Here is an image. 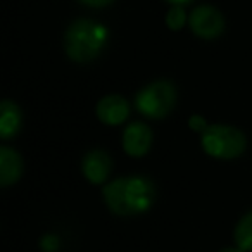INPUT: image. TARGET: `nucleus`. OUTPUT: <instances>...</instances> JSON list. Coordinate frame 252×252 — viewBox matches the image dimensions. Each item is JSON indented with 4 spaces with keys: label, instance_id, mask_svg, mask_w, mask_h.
<instances>
[{
    "label": "nucleus",
    "instance_id": "obj_1",
    "mask_svg": "<svg viewBox=\"0 0 252 252\" xmlns=\"http://www.w3.org/2000/svg\"><path fill=\"white\" fill-rule=\"evenodd\" d=\"M102 195L114 214L133 216L151 209L154 204V185L144 176L116 178L104 187Z\"/></svg>",
    "mask_w": 252,
    "mask_h": 252
},
{
    "label": "nucleus",
    "instance_id": "obj_7",
    "mask_svg": "<svg viewBox=\"0 0 252 252\" xmlns=\"http://www.w3.org/2000/svg\"><path fill=\"white\" fill-rule=\"evenodd\" d=\"M97 118L104 125L118 126L125 123L130 116V104L121 97V95H105L100 102L97 104Z\"/></svg>",
    "mask_w": 252,
    "mask_h": 252
},
{
    "label": "nucleus",
    "instance_id": "obj_17",
    "mask_svg": "<svg viewBox=\"0 0 252 252\" xmlns=\"http://www.w3.org/2000/svg\"><path fill=\"white\" fill-rule=\"evenodd\" d=\"M220 252H244L242 249H238V247H226V249H223V251H220Z\"/></svg>",
    "mask_w": 252,
    "mask_h": 252
},
{
    "label": "nucleus",
    "instance_id": "obj_13",
    "mask_svg": "<svg viewBox=\"0 0 252 252\" xmlns=\"http://www.w3.org/2000/svg\"><path fill=\"white\" fill-rule=\"evenodd\" d=\"M40 249L45 252H56L59 249V237L52 233H47L40 238Z\"/></svg>",
    "mask_w": 252,
    "mask_h": 252
},
{
    "label": "nucleus",
    "instance_id": "obj_16",
    "mask_svg": "<svg viewBox=\"0 0 252 252\" xmlns=\"http://www.w3.org/2000/svg\"><path fill=\"white\" fill-rule=\"evenodd\" d=\"M169 4H173V5H180V7H182V5H185V4H189L190 0H168Z\"/></svg>",
    "mask_w": 252,
    "mask_h": 252
},
{
    "label": "nucleus",
    "instance_id": "obj_10",
    "mask_svg": "<svg viewBox=\"0 0 252 252\" xmlns=\"http://www.w3.org/2000/svg\"><path fill=\"white\" fill-rule=\"evenodd\" d=\"M21 121V111L14 102L4 100L0 104V137L2 140H11L14 135H18Z\"/></svg>",
    "mask_w": 252,
    "mask_h": 252
},
{
    "label": "nucleus",
    "instance_id": "obj_5",
    "mask_svg": "<svg viewBox=\"0 0 252 252\" xmlns=\"http://www.w3.org/2000/svg\"><path fill=\"white\" fill-rule=\"evenodd\" d=\"M189 26L199 38L214 40L223 33L224 19L218 9L211 5H200L193 9L192 14L189 16Z\"/></svg>",
    "mask_w": 252,
    "mask_h": 252
},
{
    "label": "nucleus",
    "instance_id": "obj_14",
    "mask_svg": "<svg viewBox=\"0 0 252 252\" xmlns=\"http://www.w3.org/2000/svg\"><path fill=\"white\" fill-rule=\"evenodd\" d=\"M189 126H190V130L199 131L200 135H202L204 131H206L207 128H209V125H207V121L202 118V116H199V114L192 116V118L189 119Z\"/></svg>",
    "mask_w": 252,
    "mask_h": 252
},
{
    "label": "nucleus",
    "instance_id": "obj_4",
    "mask_svg": "<svg viewBox=\"0 0 252 252\" xmlns=\"http://www.w3.org/2000/svg\"><path fill=\"white\" fill-rule=\"evenodd\" d=\"M176 104V88L171 81L158 80L144 87L135 97V107L151 119H162Z\"/></svg>",
    "mask_w": 252,
    "mask_h": 252
},
{
    "label": "nucleus",
    "instance_id": "obj_15",
    "mask_svg": "<svg viewBox=\"0 0 252 252\" xmlns=\"http://www.w3.org/2000/svg\"><path fill=\"white\" fill-rule=\"evenodd\" d=\"M81 4L87 5V7H105L114 0H80Z\"/></svg>",
    "mask_w": 252,
    "mask_h": 252
},
{
    "label": "nucleus",
    "instance_id": "obj_12",
    "mask_svg": "<svg viewBox=\"0 0 252 252\" xmlns=\"http://www.w3.org/2000/svg\"><path fill=\"white\" fill-rule=\"evenodd\" d=\"M187 21H189V18H187L183 7H180V5H175V7L168 12V16H166V25H168V28L173 30V32H180V30L185 26Z\"/></svg>",
    "mask_w": 252,
    "mask_h": 252
},
{
    "label": "nucleus",
    "instance_id": "obj_11",
    "mask_svg": "<svg viewBox=\"0 0 252 252\" xmlns=\"http://www.w3.org/2000/svg\"><path fill=\"white\" fill-rule=\"evenodd\" d=\"M235 244L244 252H252V211L242 216L233 231Z\"/></svg>",
    "mask_w": 252,
    "mask_h": 252
},
{
    "label": "nucleus",
    "instance_id": "obj_6",
    "mask_svg": "<svg viewBox=\"0 0 252 252\" xmlns=\"http://www.w3.org/2000/svg\"><path fill=\"white\" fill-rule=\"evenodd\" d=\"M152 145V130L145 123H130L123 131V149L131 158H142Z\"/></svg>",
    "mask_w": 252,
    "mask_h": 252
},
{
    "label": "nucleus",
    "instance_id": "obj_2",
    "mask_svg": "<svg viewBox=\"0 0 252 252\" xmlns=\"http://www.w3.org/2000/svg\"><path fill=\"white\" fill-rule=\"evenodd\" d=\"M107 35V30L100 23L92 19H78L67 28L64 49L69 59L76 63H90L104 50Z\"/></svg>",
    "mask_w": 252,
    "mask_h": 252
},
{
    "label": "nucleus",
    "instance_id": "obj_8",
    "mask_svg": "<svg viewBox=\"0 0 252 252\" xmlns=\"http://www.w3.org/2000/svg\"><path fill=\"white\" fill-rule=\"evenodd\" d=\"M111 158L104 151H90L83 158V162H81V171H83L85 178L90 183H94V185L104 183L111 175Z\"/></svg>",
    "mask_w": 252,
    "mask_h": 252
},
{
    "label": "nucleus",
    "instance_id": "obj_9",
    "mask_svg": "<svg viewBox=\"0 0 252 252\" xmlns=\"http://www.w3.org/2000/svg\"><path fill=\"white\" fill-rule=\"evenodd\" d=\"M23 175V161L16 151L9 147L0 149V185H14Z\"/></svg>",
    "mask_w": 252,
    "mask_h": 252
},
{
    "label": "nucleus",
    "instance_id": "obj_3",
    "mask_svg": "<svg viewBox=\"0 0 252 252\" xmlns=\"http://www.w3.org/2000/svg\"><path fill=\"white\" fill-rule=\"evenodd\" d=\"M202 149L214 159H235L245 151V137L240 130L226 125H209L200 138Z\"/></svg>",
    "mask_w": 252,
    "mask_h": 252
}]
</instances>
